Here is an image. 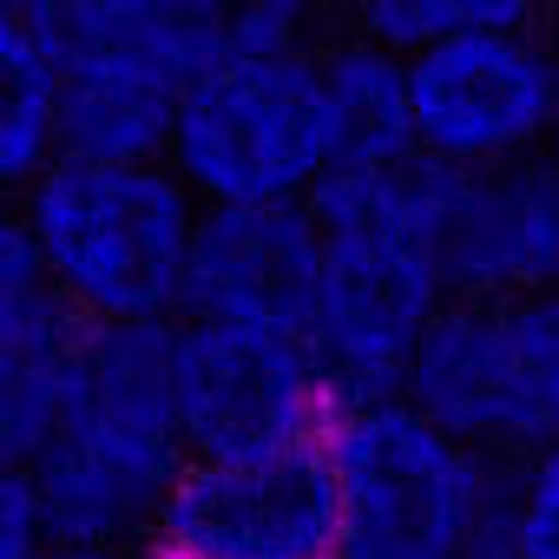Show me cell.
I'll return each mask as SVG.
<instances>
[{
  "label": "cell",
  "instance_id": "6da1fadb",
  "mask_svg": "<svg viewBox=\"0 0 559 559\" xmlns=\"http://www.w3.org/2000/svg\"><path fill=\"white\" fill-rule=\"evenodd\" d=\"M310 217L323 230V290L304 343L343 415L395 402L415 349L454 304L435 250L441 165L408 158L376 171H330L310 198Z\"/></svg>",
  "mask_w": 559,
  "mask_h": 559
},
{
  "label": "cell",
  "instance_id": "7a4b0ae2",
  "mask_svg": "<svg viewBox=\"0 0 559 559\" xmlns=\"http://www.w3.org/2000/svg\"><path fill=\"white\" fill-rule=\"evenodd\" d=\"M27 480L53 539L145 546L191 441L171 402V330H86L67 389L27 448Z\"/></svg>",
  "mask_w": 559,
  "mask_h": 559
},
{
  "label": "cell",
  "instance_id": "3957f363",
  "mask_svg": "<svg viewBox=\"0 0 559 559\" xmlns=\"http://www.w3.org/2000/svg\"><path fill=\"white\" fill-rule=\"evenodd\" d=\"M53 297L86 330H171L191 310L204 204L165 158H60L21 204Z\"/></svg>",
  "mask_w": 559,
  "mask_h": 559
},
{
  "label": "cell",
  "instance_id": "277c9868",
  "mask_svg": "<svg viewBox=\"0 0 559 559\" xmlns=\"http://www.w3.org/2000/svg\"><path fill=\"white\" fill-rule=\"evenodd\" d=\"M34 21L60 80L67 158L145 165L171 152L178 112L217 53L224 0H47Z\"/></svg>",
  "mask_w": 559,
  "mask_h": 559
},
{
  "label": "cell",
  "instance_id": "5b68a950",
  "mask_svg": "<svg viewBox=\"0 0 559 559\" xmlns=\"http://www.w3.org/2000/svg\"><path fill=\"white\" fill-rule=\"evenodd\" d=\"M343 559H507V474L402 395L330 428Z\"/></svg>",
  "mask_w": 559,
  "mask_h": 559
},
{
  "label": "cell",
  "instance_id": "8992f818",
  "mask_svg": "<svg viewBox=\"0 0 559 559\" xmlns=\"http://www.w3.org/2000/svg\"><path fill=\"white\" fill-rule=\"evenodd\" d=\"M165 165L204 211L310 204L336 171L317 53H250L217 34V53L178 112Z\"/></svg>",
  "mask_w": 559,
  "mask_h": 559
},
{
  "label": "cell",
  "instance_id": "52a82bcc",
  "mask_svg": "<svg viewBox=\"0 0 559 559\" xmlns=\"http://www.w3.org/2000/svg\"><path fill=\"white\" fill-rule=\"evenodd\" d=\"M402 402L500 467L539 454L559 435V290L454 297L415 349Z\"/></svg>",
  "mask_w": 559,
  "mask_h": 559
},
{
  "label": "cell",
  "instance_id": "ba28073f",
  "mask_svg": "<svg viewBox=\"0 0 559 559\" xmlns=\"http://www.w3.org/2000/svg\"><path fill=\"white\" fill-rule=\"evenodd\" d=\"M415 152L441 171H513L552 165L559 139V40L513 8L507 21L461 34L408 60Z\"/></svg>",
  "mask_w": 559,
  "mask_h": 559
},
{
  "label": "cell",
  "instance_id": "9c48e42d",
  "mask_svg": "<svg viewBox=\"0 0 559 559\" xmlns=\"http://www.w3.org/2000/svg\"><path fill=\"white\" fill-rule=\"evenodd\" d=\"M171 402L191 461L317 448L343 421L304 336L250 330L224 317L171 323Z\"/></svg>",
  "mask_w": 559,
  "mask_h": 559
},
{
  "label": "cell",
  "instance_id": "30bf717a",
  "mask_svg": "<svg viewBox=\"0 0 559 559\" xmlns=\"http://www.w3.org/2000/svg\"><path fill=\"white\" fill-rule=\"evenodd\" d=\"M145 559H343L330 441L191 461L145 533Z\"/></svg>",
  "mask_w": 559,
  "mask_h": 559
},
{
  "label": "cell",
  "instance_id": "8fae6325",
  "mask_svg": "<svg viewBox=\"0 0 559 559\" xmlns=\"http://www.w3.org/2000/svg\"><path fill=\"white\" fill-rule=\"evenodd\" d=\"M435 250L454 297L559 290V165L441 171Z\"/></svg>",
  "mask_w": 559,
  "mask_h": 559
},
{
  "label": "cell",
  "instance_id": "7c38bea8",
  "mask_svg": "<svg viewBox=\"0 0 559 559\" xmlns=\"http://www.w3.org/2000/svg\"><path fill=\"white\" fill-rule=\"evenodd\" d=\"M323 290V230L310 204H243L204 211L191 250V310L250 330L304 336Z\"/></svg>",
  "mask_w": 559,
  "mask_h": 559
},
{
  "label": "cell",
  "instance_id": "4fadbf2b",
  "mask_svg": "<svg viewBox=\"0 0 559 559\" xmlns=\"http://www.w3.org/2000/svg\"><path fill=\"white\" fill-rule=\"evenodd\" d=\"M86 323L53 297L21 211H0V454L14 467L40 441Z\"/></svg>",
  "mask_w": 559,
  "mask_h": 559
},
{
  "label": "cell",
  "instance_id": "5bb4252c",
  "mask_svg": "<svg viewBox=\"0 0 559 559\" xmlns=\"http://www.w3.org/2000/svg\"><path fill=\"white\" fill-rule=\"evenodd\" d=\"M317 86H323V119H330V152L336 171H376V165H408L415 152V93H408V60L382 53L356 27L336 34L317 53Z\"/></svg>",
  "mask_w": 559,
  "mask_h": 559
},
{
  "label": "cell",
  "instance_id": "9a60e30c",
  "mask_svg": "<svg viewBox=\"0 0 559 559\" xmlns=\"http://www.w3.org/2000/svg\"><path fill=\"white\" fill-rule=\"evenodd\" d=\"M67 158L60 80L34 8H0V211H21Z\"/></svg>",
  "mask_w": 559,
  "mask_h": 559
},
{
  "label": "cell",
  "instance_id": "2e32d148",
  "mask_svg": "<svg viewBox=\"0 0 559 559\" xmlns=\"http://www.w3.org/2000/svg\"><path fill=\"white\" fill-rule=\"evenodd\" d=\"M520 0H376V8L356 14V34L376 40L395 60H421L461 34H480L493 21H507Z\"/></svg>",
  "mask_w": 559,
  "mask_h": 559
},
{
  "label": "cell",
  "instance_id": "e0dca14e",
  "mask_svg": "<svg viewBox=\"0 0 559 559\" xmlns=\"http://www.w3.org/2000/svg\"><path fill=\"white\" fill-rule=\"evenodd\" d=\"M507 559H559V435L507 474Z\"/></svg>",
  "mask_w": 559,
  "mask_h": 559
},
{
  "label": "cell",
  "instance_id": "ac0fdd59",
  "mask_svg": "<svg viewBox=\"0 0 559 559\" xmlns=\"http://www.w3.org/2000/svg\"><path fill=\"white\" fill-rule=\"evenodd\" d=\"M47 546H53V526L27 467L0 461V559H47Z\"/></svg>",
  "mask_w": 559,
  "mask_h": 559
},
{
  "label": "cell",
  "instance_id": "d6986e66",
  "mask_svg": "<svg viewBox=\"0 0 559 559\" xmlns=\"http://www.w3.org/2000/svg\"><path fill=\"white\" fill-rule=\"evenodd\" d=\"M47 559H145V546H80V539H53Z\"/></svg>",
  "mask_w": 559,
  "mask_h": 559
},
{
  "label": "cell",
  "instance_id": "ffe728a7",
  "mask_svg": "<svg viewBox=\"0 0 559 559\" xmlns=\"http://www.w3.org/2000/svg\"><path fill=\"white\" fill-rule=\"evenodd\" d=\"M0 461H8V454H0Z\"/></svg>",
  "mask_w": 559,
  "mask_h": 559
}]
</instances>
